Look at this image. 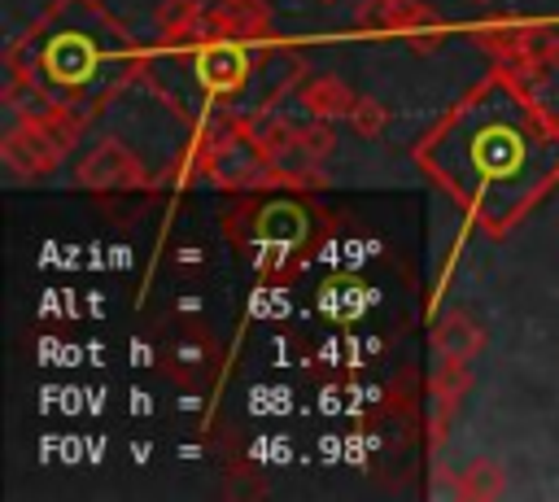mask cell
<instances>
[{
	"label": "cell",
	"instance_id": "obj_12",
	"mask_svg": "<svg viewBox=\"0 0 559 502\" xmlns=\"http://www.w3.org/2000/svg\"><path fill=\"white\" fill-rule=\"evenodd\" d=\"M332 148H336V135H332V127H328L323 118L297 127V157H306V162H323Z\"/></svg>",
	"mask_w": 559,
	"mask_h": 502
},
{
	"label": "cell",
	"instance_id": "obj_9",
	"mask_svg": "<svg viewBox=\"0 0 559 502\" xmlns=\"http://www.w3.org/2000/svg\"><path fill=\"white\" fill-rule=\"evenodd\" d=\"M245 135H249V144L262 153V162H275V157H284V153H297V127H288L284 118L258 113V118H249Z\"/></svg>",
	"mask_w": 559,
	"mask_h": 502
},
{
	"label": "cell",
	"instance_id": "obj_16",
	"mask_svg": "<svg viewBox=\"0 0 559 502\" xmlns=\"http://www.w3.org/2000/svg\"><path fill=\"white\" fill-rule=\"evenodd\" d=\"M542 61H546V65H559V39L542 44Z\"/></svg>",
	"mask_w": 559,
	"mask_h": 502
},
{
	"label": "cell",
	"instance_id": "obj_4",
	"mask_svg": "<svg viewBox=\"0 0 559 502\" xmlns=\"http://www.w3.org/2000/svg\"><path fill=\"white\" fill-rule=\"evenodd\" d=\"M441 13L424 0H362L354 9L358 31H384V35H406L424 22H437Z\"/></svg>",
	"mask_w": 559,
	"mask_h": 502
},
{
	"label": "cell",
	"instance_id": "obj_14",
	"mask_svg": "<svg viewBox=\"0 0 559 502\" xmlns=\"http://www.w3.org/2000/svg\"><path fill=\"white\" fill-rule=\"evenodd\" d=\"M384 122H389V109L376 100V96H358L354 100V109H349V127L358 131V135H380L384 131Z\"/></svg>",
	"mask_w": 559,
	"mask_h": 502
},
{
	"label": "cell",
	"instance_id": "obj_11",
	"mask_svg": "<svg viewBox=\"0 0 559 502\" xmlns=\"http://www.w3.org/2000/svg\"><path fill=\"white\" fill-rule=\"evenodd\" d=\"M507 480H502V467L498 463H472L459 471V485L454 493L459 498H472V502H489V498H502Z\"/></svg>",
	"mask_w": 559,
	"mask_h": 502
},
{
	"label": "cell",
	"instance_id": "obj_6",
	"mask_svg": "<svg viewBox=\"0 0 559 502\" xmlns=\"http://www.w3.org/2000/svg\"><path fill=\"white\" fill-rule=\"evenodd\" d=\"M432 345L441 358H454V362H467L480 345H485V332L463 314V310H445L432 327Z\"/></svg>",
	"mask_w": 559,
	"mask_h": 502
},
{
	"label": "cell",
	"instance_id": "obj_5",
	"mask_svg": "<svg viewBox=\"0 0 559 502\" xmlns=\"http://www.w3.org/2000/svg\"><path fill=\"white\" fill-rule=\"evenodd\" d=\"M297 100H301L306 113H314V118H323V122H336V118H349V109H354L358 96H354L336 74H319V79L301 83Z\"/></svg>",
	"mask_w": 559,
	"mask_h": 502
},
{
	"label": "cell",
	"instance_id": "obj_8",
	"mask_svg": "<svg viewBox=\"0 0 559 502\" xmlns=\"http://www.w3.org/2000/svg\"><path fill=\"white\" fill-rule=\"evenodd\" d=\"M258 227H262V240L288 249V244H301V240H306L310 218H306V210H301L297 201H271V205H262Z\"/></svg>",
	"mask_w": 559,
	"mask_h": 502
},
{
	"label": "cell",
	"instance_id": "obj_7",
	"mask_svg": "<svg viewBox=\"0 0 559 502\" xmlns=\"http://www.w3.org/2000/svg\"><path fill=\"white\" fill-rule=\"evenodd\" d=\"M157 31L170 44H201L205 39V0H166L157 9Z\"/></svg>",
	"mask_w": 559,
	"mask_h": 502
},
{
	"label": "cell",
	"instance_id": "obj_10",
	"mask_svg": "<svg viewBox=\"0 0 559 502\" xmlns=\"http://www.w3.org/2000/svg\"><path fill=\"white\" fill-rule=\"evenodd\" d=\"M92 52L79 44V39H57L48 52H44V65H48V74L57 79V83H79L87 70H92Z\"/></svg>",
	"mask_w": 559,
	"mask_h": 502
},
{
	"label": "cell",
	"instance_id": "obj_1",
	"mask_svg": "<svg viewBox=\"0 0 559 502\" xmlns=\"http://www.w3.org/2000/svg\"><path fill=\"white\" fill-rule=\"evenodd\" d=\"M74 140V131L66 135L61 127H52V118H22L4 140H0V157L9 162V170L17 175H48L66 144Z\"/></svg>",
	"mask_w": 559,
	"mask_h": 502
},
{
	"label": "cell",
	"instance_id": "obj_15",
	"mask_svg": "<svg viewBox=\"0 0 559 502\" xmlns=\"http://www.w3.org/2000/svg\"><path fill=\"white\" fill-rule=\"evenodd\" d=\"M402 39H406V48H411V52H419V57H432V52L445 44V22H441V17H437V22H424V26L406 31Z\"/></svg>",
	"mask_w": 559,
	"mask_h": 502
},
{
	"label": "cell",
	"instance_id": "obj_17",
	"mask_svg": "<svg viewBox=\"0 0 559 502\" xmlns=\"http://www.w3.org/2000/svg\"><path fill=\"white\" fill-rule=\"evenodd\" d=\"M476 4H489V0H476Z\"/></svg>",
	"mask_w": 559,
	"mask_h": 502
},
{
	"label": "cell",
	"instance_id": "obj_2",
	"mask_svg": "<svg viewBox=\"0 0 559 502\" xmlns=\"http://www.w3.org/2000/svg\"><path fill=\"white\" fill-rule=\"evenodd\" d=\"M197 79L210 92H236L249 79V57H245V39H210L197 52Z\"/></svg>",
	"mask_w": 559,
	"mask_h": 502
},
{
	"label": "cell",
	"instance_id": "obj_3",
	"mask_svg": "<svg viewBox=\"0 0 559 502\" xmlns=\"http://www.w3.org/2000/svg\"><path fill=\"white\" fill-rule=\"evenodd\" d=\"M79 183L83 188H131V183H144V166L118 140H105L83 157Z\"/></svg>",
	"mask_w": 559,
	"mask_h": 502
},
{
	"label": "cell",
	"instance_id": "obj_13",
	"mask_svg": "<svg viewBox=\"0 0 559 502\" xmlns=\"http://www.w3.org/2000/svg\"><path fill=\"white\" fill-rule=\"evenodd\" d=\"M463 389H467V362L441 358V367H437V384H432L437 406H441V410H450V406L463 397Z\"/></svg>",
	"mask_w": 559,
	"mask_h": 502
}]
</instances>
